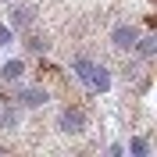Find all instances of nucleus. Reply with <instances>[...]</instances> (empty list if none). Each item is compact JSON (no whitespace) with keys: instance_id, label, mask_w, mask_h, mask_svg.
I'll list each match as a JSON object with an SVG mask.
<instances>
[{"instance_id":"1","label":"nucleus","mask_w":157,"mask_h":157,"mask_svg":"<svg viewBox=\"0 0 157 157\" xmlns=\"http://www.w3.org/2000/svg\"><path fill=\"white\" fill-rule=\"evenodd\" d=\"M71 71H75L78 82H86V86L97 89V93H107V89H111L107 68H100V64H93V61H86V57H75V61H71Z\"/></svg>"},{"instance_id":"2","label":"nucleus","mask_w":157,"mask_h":157,"mask_svg":"<svg viewBox=\"0 0 157 157\" xmlns=\"http://www.w3.org/2000/svg\"><path fill=\"white\" fill-rule=\"evenodd\" d=\"M82 125H86L82 107H64L61 111V128H64V132H82Z\"/></svg>"},{"instance_id":"3","label":"nucleus","mask_w":157,"mask_h":157,"mask_svg":"<svg viewBox=\"0 0 157 157\" xmlns=\"http://www.w3.org/2000/svg\"><path fill=\"white\" fill-rule=\"evenodd\" d=\"M14 100H18L21 107H39L43 100H47V89H36V86H25L14 93Z\"/></svg>"},{"instance_id":"4","label":"nucleus","mask_w":157,"mask_h":157,"mask_svg":"<svg viewBox=\"0 0 157 157\" xmlns=\"http://www.w3.org/2000/svg\"><path fill=\"white\" fill-rule=\"evenodd\" d=\"M32 21H36V11H32L29 4H18V7L11 11V25H14V29H29Z\"/></svg>"},{"instance_id":"5","label":"nucleus","mask_w":157,"mask_h":157,"mask_svg":"<svg viewBox=\"0 0 157 157\" xmlns=\"http://www.w3.org/2000/svg\"><path fill=\"white\" fill-rule=\"evenodd\" d=\"M136 39H139V32L132 29V25H118V29H114V47L132 50V47H136Z\"/></svg>"},{"instance_id":"6","label":"nucleus","mask_w":157,"mask_h":157,"mask_svg":"<svg viewBox=\"0 0 157 157\" xmlns=\"http://www.w3.org/2000/svg\"><path fill=\"white\" fill-rule=\"evenodd\" d=\"M21 61H7V64H4V71H0V75H4V82H14V78H21Z\"/></svg>"},{"instance_id":"7","label":"nucleus","mask_w":157,"mask_h":157,"mask_svg":"<svg viewBox=\"0 0 157 157\" xmlns=\"http://www.w3.org/2000/svg\"><path fill=\"white\" fill-rule=\"evenodd\" d=\"M136 50H139V54H143V57H154V36H147V39H136Z\"/></svg>"},{"instance_id":"8","label":"nucleus","mask_w":157,"mask_h":157,"mask_svg":"<svg viewBox=\"0 0 157 157\" xmlns=\"http://www.w3.org/2000/svg\"><path fill=\"white\" fill-rule=\"evenodd\" d=\"M128 150H132V154H136V157H143V154H147V139H132V143H128Z\"/></svg>"},{"instance_id":"9","label":"nucleus","mask_w":157,"mask_h":157,"mask_svg":"<svg viewBox=\"0 0 157 157\" xmlns=\"http://www.w3.org/2000/svg\"><path fill=\"white\" fill-rule=\"evenodd\" d=\"M25 47H29V50H47V43H43L39 36H29V39H25Z\"/></svg>"},{"instance_id":"10","label":"nucleus","mask_w":157,"mask_h":157,"mask_svg":"<svg viewBox=\"0 0 157 157\" xmlns=\"http://www.w3.org/2000/svg\"><path fill=\"white\" fill-rule=\"evenodd\" d=\"M7 43H11V29H7V25H0V47H7Z\"/></svg>"}]
</instances>
